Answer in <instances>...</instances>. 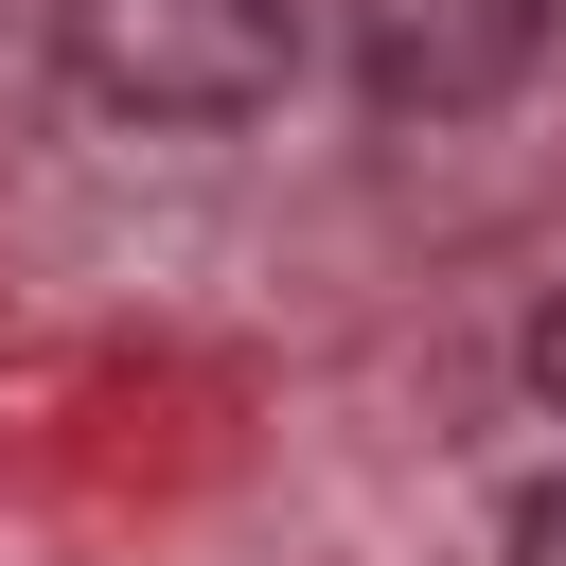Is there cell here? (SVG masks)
<instances>
[{
	"mask_svg": "<svg viewBox=\"0 0 566 566\" xmlns=\"http://www.w3.org/2000/svg\"><path fill=\"white\" fill-rule=\"evenodd\" d=\"M53 71L124 124H265L301 88V0H53Z\"/></svg>",
	"mask_w": 566,
	"mask_h": 566,
	"instance_id": "obj_1",
	"label": "cell"
},
{
	"mask_svg": "<svg viewBox=\"0 0 566 566\" xmlns=\"http://www.w3.org/2000/svg\"><path fill=\"white\" fill-rule=\"evenodd\" d=\"M336 18H354L371 124H478V106H513V88L548 71V35H566V0H336Z\"/></svg>",
	"mask_w": 566,
	"mask_h": 566,
	"instance_id": "obj_2",
	"label": "cell"
},
{
	"mask_svg": "<svg viewBox=\"0 0 566 566\" xmlns=\"http://www.w3.org/2000/svg\"><path fill=\"white\" fill-rule=\"evenodd\" d=\"M513 566H566V478H531V495H513Z\"/></svg>",
	"mask_w": 566,
	"mask_h": 566,
	"instance_id": "obj_3",
	"label": "cell"
},
{
	"mask_svg": "<svg viewBox=\"0 0 566 566\" xmlns=\"http://www.w3.org/2000/svg\"><path fill=\"white\" fill-rule=\"evenodd\" d=\"M531 389H548V424H566V301L531 318Z\"/></svg>",
	"mask_w": 566,
	"mask_h": 566,
	"instance_id": "obj_4",
	"label": "cell"
}]
</instances>
